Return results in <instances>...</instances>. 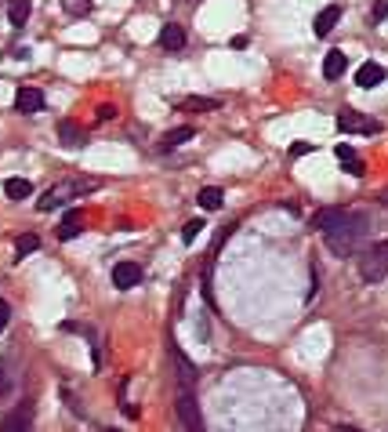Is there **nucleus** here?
I'll use <instances>...</instances> for the list:
<instances>
[{
  "instance_id": "obj_1",
  "label": "nucleus",
  "mask_w": 388,
  "mask_h": 432,
  "mask_svg": "<svg viewBox=\"0 0 388 432\" xmlns=\"http://www.w3.org/2000/svg\"><path fill=\"white\" fill-rule=\"evenodd\" d=\"M367 229H370V214H363V211H341L338 222L331 229H323V240H327L331 255L345 258V255H352L355 247L363 243Z\"/></svg>"
},
{
  "instance_id": "obj_2",
  "label": "nucleus",
  "mask_w": 388,
  "mask_h": 432,
  "mask_svg": "<svg viewBox=\"0 0 388 432\" xmlns=\"http://www.w3.org/2000/svg\"><path fill=\"white\" fill-rule=\"evenodd\" d=\"M360 276L367 284H377L388 276V240H377L374 247H367L360 258Z\"/></svg>"
},
{
  "instance_id": "obj_3",
  "label": "nucleus",
  "mask_w": 388,
  "mask_h": 432,
  "mask_svg": "<svg viewBox=\"0 0 388 432\" xmlns=\"http://www.w3.org/2000/svg\"><path fill=\"white\" fill-rule=\"evenodd\" d=\"M87 189H94V182H62V185L48 189V193L37 200V211H55V207H62L66 200H73V196L87 193Z\"/></svg>"
},
{
  "instance_id": "obj_4",
  "label": "nucleus",
  "mask_w": 388,
  "mask_h": 432,
  "mask_svg": "<svg viewBox=\"0 0 388 432\" xmlns=\"http://www.w3.org/2000/svg\"><path fill=\"white\" fill-rule=\"evenodd\" d=\"M334 120H338V131H345V135H377L381 131L377 120H370L367 113H355V109H341Z\"/></svg>"
},
{
  "instance_id": "obj_5",
  "label": "nucleus",
  "mask_w": 388,
  "mask_h": 432,
  "mask_svg": "<svg viewBox=\"0 0 388 432\" xmlns=\"http://www.w3.org/2000/svg\"><path fill=\"white\" fill-rule=\"evenodd\" d=\"M178 418L189 432H204V418H200V407H196V396L192 389H178Z\"/></svg>"
},
{
  "instance_id": "obj_6",
  "label": "nucleus",
  "mask_w": 388,
  "mask_h": 432,
  "mask_svg": "<svg viewBox=\"0 0 388 432\" xmlns=\"http://www.w3.org/2000/svg\"><path fill=\"white\" fill-rule=\"evenodd\" d=\"M138 280H142V269H138L135 262H116V265H113V284H116L120 291L138 287Z\"/></svg>"
},
{
  "instance_id": "obj_7",
  "label": "nucleus",
  "mask_w": 388,
  "mask_h": 432,
  "mask_svg": "<svg viewBox=\"0 0 388 432\" xmlns=\"http://www.w3.org/2000/svg\"><path fill=\"white\" fill-rule=\"evenodd\" d=\"M15 109H18V113H26V116L40 113V109H44V91H37V87H18V95H15Z\"/></svg>"
},
{
  "instance_id": "obj_8",
  "label": "nucleus",
  "mask_w": 388,
  "mask_h": 432,
  "mask_svg": "<svg viewBox=\"0 0 388 432\" xmlns=\"http://www.w3.org/2000/svg\"><path fill=\"white\" fill-rule=\"evenodd\" d=\"M338 22H341V4H327V8L316 15V22H312L316 26V37H331Z\"/></svg>"
},
{
  "instance_id": "obj_9",
  "label": "nucleus",
  "mask_w": 388,
  "mask_h": 432,
  "mask_svg": "<svg viewBox=\"0 0 388 432\" xmlns=\"http://www.w3.org/2000/svg\"><path fill=\"white\" fill-rule=\"evenodd\" d=\"M381 80H384V70L377 66V62H363V66L355 70V84L367 87V91H370V87H377Z\"/></svg>"
},
{
  "instance_id": "obj_10",
  "label": "nucleus",
  "mask_w": 388,
  "mask_h": 432,
  "mask_svg": "<svg viewBox=\"0 0 388 432\" xmlns=\"http://www.w3.org/2000/svg\"><path fill=\"white\" fill-rule=\"evenodd\" d=\"M160 44H164L167 51H182L185 48V29L174 26V22H167L164 29H160Z\"/></svg>"
},
{
  "instance_id": "obj_11",
  "label": "nucleus",
  "mask_w": 388,
  "mask_h": 432,
  "mask_svg": "<svg viewBox=\"0 0 388 432\" xmlns=\"http://www.w3.org/2000/svg\"><path fill=\"white\" fill-rule=\"evenodd\" d=\"M80 233H84V214H80V211H66L62 229H58V240H77Z\"/></svg>"
},
{
  "instance_id": "obj_12",
  "label": "nucleus",
  "mask_w": 388,
  "mask_h": 432,
  "mask_svg": "<svg viewBox=\"0 0 388 432\" xmlns=\"http://www.w3.org/2000/svg\"><path fill=\"white\" fill-rule=\"evenodd\" d=\"M345 70H348V58L341 51H331L327 58H323V77H327V80H338Z\"/></svg>"
},
{
  "instance_id": "obj_13",
  "label": "nucleus",
  "mask_w": 388,
  "mask_h": 432,
  "mask_svg": "<svg viewBox=\"0 0 388 432\" xmlns=\"http://www.w3.org/2000/svg\"><path fill=\"white\" fill-rule=\"evenodd\" d=\"M171 356H174V363H178V378H182V389H192V378H196V367H192V363L182 356V349H178V345H171Z\"/></svg>"
},
{
  "instance_id": "obj_14",
  "label": "nucleus",
  "mask_w": 388,
  "mask_h": 432,
  "mask_svg": "<svg viewBox=\"0 0 388 432\" xmlns=\"http://www.w3.org/2000/svg\"><path fill=\"white\" fill-rule=\"evenodd\" d=\"M29 418H33V411L29 407H18L4 418V432H29Z\"/></svg>"
},
{
  "instance_id": "obj_15",
  "label": "nucleus",
  "mask_w": 388,
  "mask_h": 432,
  "mask_svg": "<svg viewBox=\"0 0 388 432\" xmlns=\"http://www.w3.org/2000/svg\"><path fill=\"white\" fill-rule=\"evenodd\" d=\"M4 193H8V200H29L33 196V185H29V178H8Z\"/></svg>"
},
{
  "instance_id": "obj_16",
  "label": "nucleus",
  "mask_w": 388,
  "mask_h": 432,
  "mask_svg": "<svg viewBox=\"0 0 388 432\" xmlns=\"http://www.w3.org/2000/svg\"><path fill=\"white\" fill-rule=\"evenodd\" d=\"M58 135H62V142H66L70 149H77V145L84 142V131L77 128L73 120H62V123H58Z\"/></svg>"
},
{
  "instance_id": "obj_17",
  "label": "nucleus",
  "mask_w": 388,
  "mask_h": 432,
  "mask_svg": "<svg viewBox=\"0 0 388 432\" xmlns=\"http://www.w3.org/2000/svg\"><path fill=\"white\" fill-rule=\"evenodd\" d=\"M338 214H341V207H323V211H316V214H312V229H319V233L331 229V226L338 222Z\"/></svg>"
},
{
  "instance_id": "obj_18",
  "label": "nucleus",
  "mask_w": 388,
  "mask_h": 432,
  "mask_svg": "<svg viewBox=\"0 0 388 432\" xmlns=\"http://www.w3.org/2000/svg\"><path fill=\"white\" fill-rule=\"evenodd\" d=\"M192 138V128H174V131H167L164 138H160V149H178V145H185Z\"/></svg>"
},
{
  "instance_id": "obj_19",
  "label": "nucleus",
  "mask_w": 388,
  "mask_h": 432,
  "mask_svg": "<svg viewBox=\"0 0 388 432\" xmlns=\"http://www.w3.org/2000/svg\"><path fill=\"white\" fill-rule=\"evenodd\" d=\"M196 200H200V207H204V211H218V207H221V200H225V193L218 189V185H207V189H200V196H196Z\"/></svg>"
},
{
  "instance_id": "obj_20",
  "label": "nucleus",
  "mask_w": 388,
  "mask_h": 432,
  "mask_svg": "<svg viewBox=\"0 0 388 432\" xmlns=\"http://www.w3.org/2000/svg\"><path fill=\"white\" fill-rule=\"evenodd\" d=\"M29 11H33V4H29V0H15V4L8 8V22H11V26H26Z\"/></svg>"
},
{
  "instance_id": "obj_21",
  "label": "nucleus",
  "mask_w": 388,
  "mask_h": 432,
  "mask_svg": "<svg viewBox=\"0 0 388 432\" xmlns=\"http://www.w3.org/2000/svg\"><path fill=\"white\" fill-rule=\"evenodd\" d=\"M37 247H40V240H37L33 233H26V236H18V240H15V255H18V258H22V255H33Z\"/></svg>"
},
{
  "instance_id": "obj_22",
  "label": "nucleus",
  "mask_w": 388,
  "mask_h": 432,
  "mask_svg": "<svg viewBox=\"0 0 388 432\" xmlns=\"http://www.w3.org/2000/svg\"><path fill=\"white\" fill-rule=\"evenodd\" d=\"M182 109H196V113H207V109H218V99H185Z\"/></svg>"
},
{
  "instance_id": "obj_23",
  "label": "nucleus",
  "mask_w": 388,
  "mask_h": 432,
  "mask_svg": "<svg viewBox=\"0 0 388 432\" xmlns=\"http://www.w3.org/2000/svg\"><path fill=\"white\" fill-rule=\"evenodd\" d=\"M62 8H66L70 15H77V18H80V15H87V11H91V0H62Z\"/></svg>"
},
{
  "instance_id": "obj_24",
  "label": "nucleus",
  "mask_w": 388,
  "mask_h": 432,
  "mask_svg": "<svg viewBox=\"0 0 388 432\" xmlns=\"http://www.w3.org/2000/svg\"><path fill=\"white\" fill-rule=\"evenodd\" d=\"M200 229H204V222H200V218H192V222L182 229V240H185V243H192V240L200 236Z\"/></svg>"
},
{
  "instance_id": "obj_25",
  "label": "nucleus",
  "mask_w": 388,
  "mask_h": 432,
  "mask_svg": "<svg viewBox=\"0 0 388 432\" xmlns=\"http://www.w3.org/2000/svg\"><path fill=\"white\" fill-rule=\"evenodd\" d=\"M334 157H338L341 164H348V160H355V153H352V145H345V142H338V145H334Z\"/></svg>"
},
{
  "instance_id": "obj_26",
  "label": "nucleus",
  "mask_w": 388,
  "mask_h": 432,
  "mask_svg": "<svg viewBox=\"0 0 388 432\" xmlns=\"http://www.w3.org/2000/svg\"><path fill=\"white\" fill-rule=\"evenodd\" d=\"M305 153H312V142H294L290 145V157H305Z\"/></svg>"
},
{
  "instance_id": "obj_27",
  "label": "nucleus",
  "mask_w": 388,
  "mask_h": 432,
  "mask_svg": "<svg viewBox=\"0 0 388 432\" xmlns=\"http://www.w3.org/2000/svg\"><path fill=\"white\" fill-rule=\"evenodd\" d=\"M374 18H377V22L388 18V0H377V4H374Z\"/></svg>"
},
{
  "instance_id": "obj_28",
  "label": "nucleus",
  "mask_w": 388,
  "mask_h": 432,
  "mask_svg": "<svg viewBox=\"0 0 388 432\" xmlns=\"http://www.w3.org/2000/svg\"><path fill=\"white\" fill-rule=\"evenodd\" d=\"M8 320H11V305H8V301H0V331L8 327Z\"/></svg>"
},
{
  "instance_id": "obj_29",
  "label": "nucleus",
  "mask_w": 388,
  "mask_h": 432,
  "mask_svg": "<svg viewBox=\"0 0 388 432\" xmlns=\"http://www.w3.org/2000/svg\"><path fill=\"white\" fill-rule=\"evenodd\" d=\"M11 392V378H8V370L0 367V396H8Z\"/></svg>"
},
{
  "instance_id": "obj_30",
  "label": "nucleus",
  "mask_w": 388,
  "mask_h": 432,
  "mask_svg": "<svg viewBox=\"0 0 388 432\" xmlns=\"http://www.w3.org/2000/svg\"><path fill=\"white\" fill-rule=\"evenodd\" d=\"M94 116H99V120H113L116 109H113V106H99V113H94Z\"/></svg>"
},
{
  "instance_id": "obj_31",
  "label": "nucleus",
  "mask_w": 388,
  "mask_h": 432,
  "mask_svg": "<svg viewBox=\"0 0 388 432\" xmlns=\"http://www.w3.org/2000/svg\"><path fill=\"white\" fill-rule=\"evenodd\" d=\"M341 432H355V428H341Z\"/></svg>"
},
{
  "instance_id": "obj_32",
  "label": "nucleus",
  "mask_w": 388,
  "mask_h": 432,
  "mask_svg": "<svg viewBox=\"0 0 388 432\" xmlns=\"http://www.w3.org/2000/svg\"><path fill=\"white\" fill-rule=\"evenodd\" d=\"M106 432H116V428H106Z\"/></svg>"
}]
</instances>
